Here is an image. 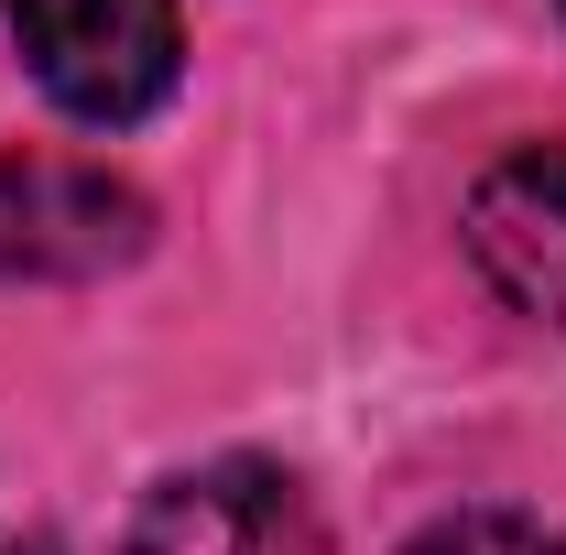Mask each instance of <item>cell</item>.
<instances>
[{"label":"cell","mask_w":566,"mask_h":555,"mask_svg":"<svg viewBox=\"0 0 566 555\" xmlns=\"http://www.w3.org/2000/svg\"><path fill=\"white\" fill-rule=\"evenodd\" d=\"M22 555H55V545H22Z\"/></svg>","instance_id":"cell-6"},{"label":"cell","mask_w":566,"mask_h":555,"mask_svg":"<svg viewBox=\"0 0 566 555\" xmlns=\"http://www.w3.org/2000/svg\"><path fill=\"white\" fill-rule=\"evenodd\" d=\"M153 208L109 164L76 153H0V273L11 283H98L142 262Z\"/></svg>","instance_id":"cell-2"},{"label":"cell","mask_w":566,"mask_h":555,"mask_svg":"<svg viewBox=\"0 0 566 555\" xmlns=\"http://www.w3.org/2000/svg\"><path fill=\"white\" fill-rule=\"evenodd\" d=\"M11 44L33 87L87 121V132H132L175 98V0H11Z\"/></svg>","instance_id":"cell-1"},{"label":"cell","mask_w":566,"mask_h":555,"mask_svg":"<svg viewBox=\"0 0 566 555\" xmlns=\"http://www.w3.org/2000/svg\"><path fill=\"white\" fill-rule=\"evenodd\" d=\"M132 555H305V501L262 458H218L142 501Z\"/></svg>","instance_id":"cell-4"},{"label":"cell","mask_w":566,"mask_h":555,"mask_svg":"<svg viewBox=\"0 0 566 555\" xmlns=\"http://www.w3.org/2000/svg\"><path fill=\"white\" fill-rule=\"evenodd\" d=\"M403 555H566L545 523H523V512H447V523H424Z\"/></svg>","instance_id":"cell-5"},{"label":"cell","mask_w":566,"mask_h":555,"mask_svg":"<svg viewBox=\"0 0 566 555\" xmlns=\"http://www.w3.org/2000/svg\"><path fill=\"white\" fill-rule=\"evenodd\" d=\"M469 262L491 273L501 305L566 327V132L501 153L469 186Z\"/></svg>","instance_id":"cell-3"}]
</instances>
